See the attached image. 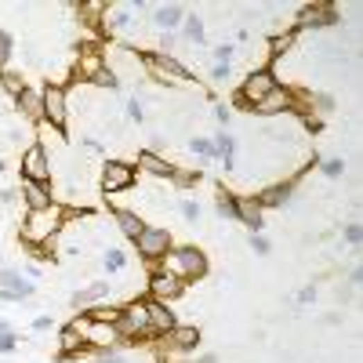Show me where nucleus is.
Returning a JSON list of instances; mask_svg holds the SVG:
<instances>
[{
	"label": "nucleus",
	"instance_id": "nucleus-11",
	"mask_svg": "<svg viewBox=\"0 0 363 363\" xmlns=\"http://www.w3.org/2000/svg\"><path fill=\"white\" fill-rule=\"evenodd\" d=\"M22 200H26V208L29 211H44V208H51V189L40 185V182H22Z\"/></svg>",
	"mask_w": 363,
	"mask_h": 363
},
{
	"label": "nucleus",
	"instance_id": "nucleus-5",
	"mask_svg": "<svg viewBox=\"0 0 363 363\" xmlns=\"http://www.w3.org/2000/svg\"><path fill=\"white\" fill-rule=\"evenodd\" d=\"M22 178L47 185V178H51V160H47V149L44 146H29L22 153Z\"/></svg>",
	"mask_w": 363,
	"mask_h": 363
},
{
	"label": "nucleus",
	"instance_id": "nucleus-13",
	"mask_svg": "<svg viewBox=\"0 0 363 363\" xmlns=\"http://www.w3.org/2000/svg\"><path fill=\"white\" fill-rule=\"evenodd\" d=\"M84 341H87V345H109V341H117V323H91V320H87Z\"/></svg>",
	"mask_w": 363,
	"mask_h": 363
},
{
	"label": "nucleus",
	"instance_id": "nucleus-3",
	"mask_svg": "<svg viewBox=\"0 0 363 363\" xmlns=\"http://www.w3.org/2000/svg\"><path fill=\"white\" fill-rule=\"evenodd\" d=\"M40 105H44V120L51 124L55 131L66 128V87L47 84V87L40 91Z\"/></svg>",
	"mask_w": 363,
	"mask_h": 363
},
{
	"label": "nucleus",
	"instance_id": "nucleus-6",
	"mask_svg": "<svg viewBox=\"0 0 363 363\" xmlns=\"http://www.w3.org/2000/svg\"><path fill=\"white\" fill-rule=\"evenodd\" d=\"M135 185V167L131 164H124V160H109L105 171H102V189H105V196H113V193H124V189H131Z\"/></svg>",
	"mask_w": 363,
	"mask_h": 363
},
{
	"label": "nucleus",
	"instance_id": "nucleus-28",
	"mask_svg": "<svg viewBox=\"0 0 363 363\" xmlns=\"http://www.w3.org/2000/svg\"><path fill=\"white\" fill-rule=\"evenodd\" d=\"M8 55H11V37H8V33H0V69H4Z\"/></svg>",
	"mask_w": 363,
	"mask_h": 363
},
{
	"label": "nucleus",
	"instance_id": "nucleus-8",
	"mask_svg": "<svg viewBox=\"0 0 363 363\" xmlns=\"http://www.w3.org/2000/svg\"><path fill=\"white\" fill-rule=\"evenodd\" d=\"M185 291V280L171 276V273H153L149 280V298L153 302H171V298H178Z\"/></svg>",
	"mask_w": 363,
	"mask_h": 363
},
{
	"label": "nucleus",
	"instance_id": "nucleus-16",
	"mask_svg": "<svg viewBox=\"0 0 363 363\" xmlns=\"http://www.w3.org/2000/svg\"><path fill=\"white\" fill-rule=\"evenodd\" d=\"M182 19H185V11H182L178 4H164V8H156V11H153V22H156V26H164V29H175Z\"/></svg>",
	"mask_w": 363,
	"mask_h": 363
},
{
	"label": "nucleus",
	"instance_id": "nucleus-1",
	"mask_svg": "<svg viewBox=\"0 0 363 363\" xmlns=\"http://www.w3.org/2000/svg\"><path fill=\"white\" fill-rule=\"evenodd\" d=\"M66 226V208H58V203H51V208L44 211H29L26 222H22V240L26 244H47L51 236Z\"/></svg>",
	"mask_w": 363,
	"mask_h": 363
},
{
	"label": "nucleus",
	"instance_id": "nucleus-33",
	"mask_svg": "<svg viewBox=\"0 0 363 363\" xmlns=\"http://www.w3.org/2000/svg\"><path fill=\"white\" fill-rule=\"evenodd\" d=\"M128 113H131V120H142V105H138V99L128 102Z\"/></svg>",
	"mask_w": 363,
	"mask_h": 363
},
{
	"label": "nucleus",
	"instance_id": "nucleus-12",
	"mask_svg": "<svg viewBox=\"0 0 363 363\" xmlns=\"http://www.w3.org/2000/svg\"><path fill=\"white\" fill-rule=\"evenodd\" d=\"M236 218H240L244 226H251V229H262L265 226V218H262V203H255V200H247V196H236Z\"/></svg>",
	"mask_w": 363,
	"mask_h": 363
},
{
	"label": "nucleus",
	"instance_id": "nucleus-17",
	"mask_svg": "<svg viewBox=\"0 0 363 363\" xmlns=\"http://www.w3.org/2000/svg\"><path fill=\"white\" fill-rule=\"evenodd\" d=\"M117 226L124 229V236H128V240H138L142 229H146V222H142L135 211H117Z\"/></svg>",
	"mask_w": 363,
	"mask_h": 363
},
{
	"label": "nucleus",
	"instance_id": "nucleus-26",
	"mask_svg": "<svg viewBox=\"0 0 363 363\" xmlns=\"http://www.w3.org/2000/svg\"><path fill=\"white\" fill-rule=\"evenodd\" d=\"M341 171H345V160H327L323 164V175L327 178H341Z\"/></svg>",
	"mask_w": 363,
	"mask_h": 363
},
{
	"label": "nucleus",
	"instance_id": "nucleus-27",
	"mask_svg": "<svg viewBox=\"0 0 363 363\" xmlns=\"http://www.w3.org/2000/svg\"><path fill=\"white\" fill-rule=\"evenodd\" d=\"M182 214L189 218V222H196V218H200V203L196 200H182Z\"/></svg>",
	"mask_w": 363,
	"mask_h": 363
},
{
	"label": "nucleus",
	"instance_id": "nucleus-22",
	"mask_svg": "<svg viewBox=\"0 0 363 363\" xmlns=\"http://www.w3.org/2000/svg\"><path fill=\"white\" fill-rule=\"evenodd\" d=\"M291 44H294V33H283V37H273V44H269V51L280 58V55H287L291 51Z\"/></svg>",
	"mask_w": 363,
	"mask_h": 363
},
{
	"label": "nucleus",
	"instance_id": "nucleus-2",
	"mask_svg": "<svg viewBox=\"0 0 363 363\" xmlns=\"http://www.w3.org/2000/svg\"><path fill=\"white\" fill-rule=\"evenodd\" d=\"M160 262H164L160 273H171V276H178V280H193V276H203V273H208V258H203L196 247L167 251Z\"/></svg>",
	"mask_w": 363,
	"mask_h": 363
},
{
	"label": "nucleus",
	"instance_id": "nucleus-25",
	"mask_svg": "<svg viewBox=\"0 0 363 363\" xmlns=\"http://www.w3.org/2000/svg\"><path fill=\"white\" fill-rule=\"evenodd\" d=\"M99 11H105V4H99V0H94V4H81V19L94 22V19H99Z\"/></svg>",
	"mask_w": 363,
	"mask_h": 363
},
{
	"label": "nucleus",
	"instance_id": "nucleus-18",
	"mask_svg": "<svg viewBox=\"0 0 363 363\" xmlns=\"http://www.w3.org/2000/svg\"><path fill=\"white\" fill-rule=\"evenodd\" d=\"M109 294V283L102 280V283H94V287H87V291H76L73 294V309H87V302H99V298H105Z\"/></svg>",
	"mask_w": 363,
	"mask_h": 363
},
{
	"label": "nucleus",
	"instance_id": "nucleus-32",
	"mask_svg": "<svg viewBox=\"0 0 363 363\" xmlns=\"http://www.w3.org/2000/svg\"><path fill=\"white\" fill-rule=\"evenodd\" d=\"M345 240L356 247V244H360V226H349V229H345Z\"/></svg>",
	"mask_w": 363,
	"mask_h": 363
},
{
	"label": "nucleus",
	"instance_id": "nucleus-4",
	"mask_svg": "<svg viewBox=\"0 0 363 363\" xmlns=\"http://www.w3.org/2000/svg\"><path fill=\"white\" fill-rule=\"evenodd\" d=\"M276 87V81H273V73L269 69H258V73H251L247 81H244V87H240V94H236V102L240 105H247V109H255L265 94H269Z\"/></svg>",
	"mask_w": 363,
	"mask_h": 363
},
{
	"label": "nucleus",
	"instance_id": "nucleus-10",
	"mask_svg": "<svg viewBox=\"0 0 363 363\" xmlns=\"http://www.w3.org/2000/svg\"><path fill=\"white\" fill-rule=\"evenodd\" d=\"M146 312H149L153 335H167V330L175 327V316H171V309L164 302H153V298H146Z\"/></svg>",
	"mask_w": 363,
	"mask_h": 363
},
{
	"label": "nucleus",
	"instance_id": "nucleus-23",
	"mask_svg": "<svg viewBox=\"0 0 363 363\" xmlns=\"http://www.w3.org/2000/svg\"><path fill=\"white\" fill-rule=\"evenodd\" d=\"M185 37L200 44V37H203V26H200V19H196V15H189V19H185Z\"/></svg>",
	"mask_w": 363,
	"mask_h": 363
},
{
	"label": "nucleus",
	"instance_id": "nucleus-24",
	"mask_svg": "<svg viewBox=\"0 0 363 363\" xmlns=\"http://www.w3.org/2000/svg\"><path fill=\"white\" fill-rule=\"evenodd\" d=\"M105 269H109V273H117V269H124V251H117V247H109V255H105Z\"/></svg>",
	"mask_w": 363,
	"mask_h": 363
},
{
	"label": "nucleus",
	"instance_id": "nucleus-30",
	"mask_svg": "<svg viewBox=\"0 0 363 363\" xmlns=\"http://www.w3.org/2000/svg\"><path fill=\"white\" fill-rule=\"evenodd\" d=\"M226 76H229V62H218L211 69V81H226Z\"/></svg>",
	"mask_w": 363,
	"mask_h": 363
},
{
	"label": "nucleus",
	"instance_id": "nucleus-7",
	"mask_svg": "<svg viewBox=\"0 0 363 363\" xmlns=\"http://www.w3.org/2000/svg\"><path fill=\"white\" fill-rule=\"evenodd\" d=\"M138 255L142 258H149V262H156V258H164L167 255V247H171V233L167 229H142V236H138Z\"/></svg>",
	"mask_w": 363,
	"mask_h": 363
},
{
	"label": "nucleus",
	"instance_id": "nucleus-9",
	"mask_svg": "<svg viewBox=\"0 0 363 363\" xmlns=\"http://www.w3.org/2000/svg\"><path fill=\"white\" fill-rule=\"evenodd\" d=\"M294 105V94L291 91H283V87H273L265 99L255 105V113H262V117H273V113H287V109Z\"/></svg>",
	"mask_w": 363,
	"mask_h": 363
},
{
	"label": "nucleus",
	"instance_id": "nucleus-35",
	"mask_svg": "<svg viewBox=\"0 0 363 363\" xmlns=\"http://www.w3.org/2000/svg\"><path fill=\"white\" fill-rule=\"evenodd\" d=\"M200 363H218V360H214V356H203V360H200Z\"/></svg>",
	"mask_w": 363,
	"mask_h": 363
},
{
	"label": "nucleus",
	"instance_id": "nucleus-19",
	"mask_svg": "<svg viewBox=\"0 0 363 363\" xmlns=\"http://www.w3.org/2000/svg\"><path fill=\"white\" fill-rule=\"evenodd\" d=\"M84 330L81 327H66L62 330V356H69V353H76V349H84Z\"/></svg>",
	"mask_w": 363,
	"mask_h": 363
},
{
	"label": "nucleus",
	"instance_id": "nucleus-15",
	"mask_svg": "<svg viewBox=\"0 0 363 363\" xmlns=\"http://www.w3.org/2000/svg\"><path fill=\"white\" fill-rule=\"evenodd\" d=\"M138 167H146V171H153V175H160V178L175 175V167H171L167 160H160L156 153H149V149H142V153H138Z\"/></svg>",
	"mask_w": 363,
	"mask_h": 363
},
{
	"label": "nucleus",
	"instance_id": "nucleus-29",
	"mask_svg": "<svg viewBox=\"0 0 363 363\" xmlns=\"http://www.w3.org/2000/svg\"><path fill=\"white\" fill-rule=\"evenodd\" d=\"M251 247H255L258 255H269V240H265V236H251Z\"/></svg>",
	"mask_w": 363,
	"mask_h": 363
},
{
	"label": "nucleus",
	"instance_id": "nucleus-31",
	"mask_svg": "<svg viewBox=\"0 0 363 363\" xmlns=\"http://www.w3.org/2000/svg\"><path fill=\"white\" fill-rule=\"evenodd\" d=\"M214 58H218V62H229V58H233V44H222V47H214Z\"/></svg>",
	"mask_w": 363,
	"mask_h": 363
},
{
	"label": "nucleus",
	"instance_id": "nucleus-14",
	"mask_svg": "<svg viewBox=\"0 0 363 363\" xmlns=\"http://www.w3.org/2000/svg\"><path fill=\"white\" fill-rule=\"evenodd\" d=\"M15 102H19L22 117H29L33 124H37V120H44V105H40V94H37V91H29V87H26V91L19 94V99H15Z\"/></svg>",
	"mask_w": 363,
	"mask_h": 363
},
{
	"label": "nucleus",
	"instance_id": "nucleus-21",
	"mask_svg": "<svg viewBox=\"0 0 363 363\" xmlns=\"http://www.w3.org/2000/svg\"><path fill=\"white\" fill-rule=\"evenodd\" d=\"M0 84L8 87L11 99H19V94L26 91V84H22V76H19V73H0Z\"/></svg>",
	"mask_w": 363,
	"mask_h": 363
},
{
	"label": "nucleus",
	"instance_id": "nucleus-34",
	"mask_svg": "<svg viewBox=\"0 0 363 363\" xmlns=\"http://www.w3.org/2000/svg\"><path fill=\"white\" fill-rule=\"evenodd\" d=\"M312 298H316V291H312V287H305L302 294H298V302H312Z\"/></svg>",
	"mask_w": 363,
	"mask_h": 363
},
{
	"label": "nucleus",
	"instance_id": "nucleus-20",
	"mask_svg": "<svg viewBox=\"0 0 363 363\" xmlns=\"http://www.w3.org/2000/svg\"><path fill=\"white\" fill-rule=\"evenodd\" d=\"M287 196H291V185H273L269 193H262V208H276V203H287Z\"/></svg>",
	"mask_w": 363,
	"mask_h": 363
}]
</instances>
